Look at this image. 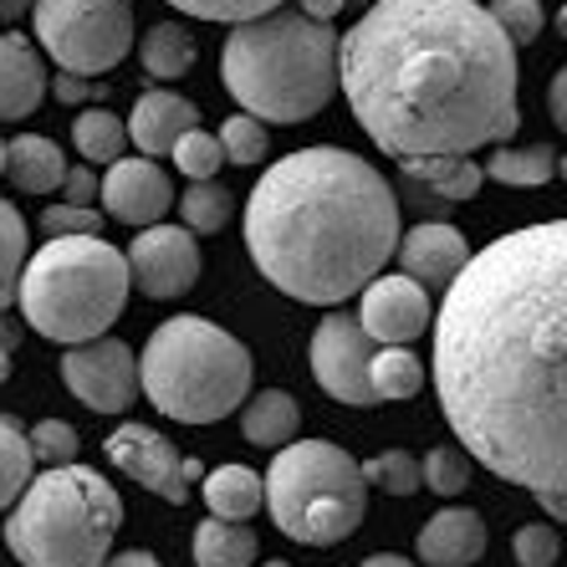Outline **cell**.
<instances>
[{
  "instance_id": "4316f807",
  "label": "cell",
  "mask_w": 567,
  "mask_h": 567,
  "mask_svg": "<svg viewBox=\"0 0 567 567\" xmlns=\"http://www.w3.org/2000/svg\"><path fill=\"white\" fill-rule=\"evenodd\" d=\"M420 383H424V363L410 353V348H399V343L373 348V358H369L373 399H414Z\"/></svg>"
},
{
  "instance_id": "ffe728a7",
  "label": "cell",
  "mask_w": 567,
  "mask_h": 567,
  "mask_svg": "<svg viewBox=\"0 0 567 567\" xmlns=\"http://www.w3.org/2000/svg\"><path fill=\"white\" fill-rule=\"evenodd\" d=\"M399 164H404V179L414 189L435 195L450 210L475 199V189L486 185V174H481V164L471 154H414V158H399Z\"/></svg>"
},
{
  "instance_id": "d6986e66",
  "label": "cell",
  "mask_w": 567,
  "mask_h": 567,
  "mask_svg": "<svg viewBox=\"0 0 567 567\" xmlns=\"http://www.w3.org/2000/svg\"><path fill=\"white\" fill-rule=\"evenodd\" d=\"M47 97V66L27 37H0V123L31 118Z\"/></svg>"
},
{
  "instance_id": "d6a6232c",
  "label": "cell",
  "mask_w": 567,
  "mask_h": 567,
  "mask_svg": "<svg viewBox=\"0 0 567 567\" xmlns=\"http://www.w3.org/2000/svg\"><path fill=\"white\" fill-rule=\"evenodd\" d=\"M266 148H271V138H266L261 118H251V113H236V118H225L220 128V154L225 164H240V169H251V164H261Z\"/></svg>"
},
{
  "instance_id": "3957f363",
  "label": "cell",
  "mask_w": 567,
  "mask_h": 567,
  "mask_svg": "<svg viewBox=\"0 0 567 567\" xmlns=\"http://www.w3.org/2000/svg\"><path fill=\"white\" fill-rule=\"evenodd\" d=\"M399 246V195L348 148H297L246 199V251L277 291L343 307Z\"/></svg>"
},
{
  "instance_id": "74e56055",
  "label": "cell",
  "mask_w": 567,
  "mask_h": 567,
  "mask_svg": "<svg viewBox=\"0 0 567 567\" xmlns=\"http://www.w3.org/2000/svg\"><path fill=\"white\" fill-rule=\"evenodd\" d=\"M174 11L195 16V21H225V27H236V21H256L266 11H281L287 0H169Z\"/></svg>"
},
{
  "instance_id": "83f0119b",
  "label": "cell",
  "mask_w": 567,
  "mask_h": 567,
  "mask_svg": "<svg viewBox=\"0 0 567 567\" xmlns=\"http://www.w3.org/2000/svg\"><path fill=\"white\" fill-rule=\"evenodd\" d=\"M72 138H78V154L87 158V164H113V158H123V148H128V128H123V118L107 113V107L78 113Z\"/></svg>"
},
{
  "instance_id": "9c48e42d",
  "label": "cell",
  "mask_w": 567,
  "mask_h": 567,
  "mask_svg": "<svg viewBox=\"0 0 567 567\" xmlns=\"http://www.w3.org/2000/svg\"><path fill=\"white\" fill-rule=\"evenodd\" d=\"M41 52L62 72L97 78L133 52V6L128 0H31Z\"/></svg>"
},
{
  "instance_id": "ac0fdd59",
  "label": "cell",
  "mask_w": 567,
  "mask_h": 567,
  "mask_svg": "<svg viewBox=\"0 0 567 567\" xmlns=\"http://www.w3.org/2000/svg\"><path fill=\"white\" fill-rule=\"evenodd\" d=\"M420 557L424 567H471L486 553V522L471 506H445L420 527Z\"/></svg>"
},
{
  "instance_id": "5b68a950",
  "label": "cell",
  "mask_w": 567,
  "mask_h": 567,
  "mask_svg": "<svg viewBox=\"0 0 567 567\" xmlns=\"http://www.w3.org/2000/svg\"><path fill=\"white\" fill-rule=\"evenodd\" d=\"M123 527V502L87 465H47L16 496L6 547L21 567H103Z\"/></svg>"
},
{
  "instance_id": "e575fe53",
  "label": "cell",
  "mask_w": 567,
  "mask_h": 567,
  "mask_svg": "<svg viewBox=\"0 0 567 567\" xmlns=\"http://www.w3.org/2000/svg\"><path fill=\"white\" fill-rule=\"evenodd\" d=\"M420 486H430L435 496H461V491L471 486V455H465V450H450V445L430 450L420 465Z\"/></svg>"
},
{
  "instance_id": "484cf974",
  "label": "cell",
  "mask_w": 567,
  "mask_h": 567,
  "mask_svg": "<svg viewBox=\"0 0 567 567\" xmlns=\"http://www.w3.org/2000/svg\"><path fill=\"white\" fill-rule=\"evenodd\" d=\"M138 56H144V72L154 82H174V78H185L189 66H195L199 52H195V37H189L179 21H158V27H148Z\"/></svg>"
},
{
  "instance_id": "d590c367",
  "label": "cell",
  "mask_w": 567,
  "mask_h": 567,
  "mask_svg": "<svg viewBox=\"0 0 567 567\" xmlns=\"http://www.w3.org/2000/svg\"><path fill=\"white\" fill-rule=\"evenodd\" d=\"M486 16L506 31V41H512V47H527V41H537L542 27H547L542 0H491Z\"/></svg>"
},
{
  "instance_id": "277c9868",
  "label": "cell",
  "mask_w": 567,
  "mask_h": 567,
  "mask_svg": "<svg viewBox=\"0 0 567 567\" xmlns=\"http://www.w3.org/2000/svg\"><path fill=\"white\" fill-rule=\"evenodd\" d=\"M220 78L261 123L317 118L338 93V31L287 6L236 21L220 47Z\"/></svg>"
},
{
  "instance_id": "8992f818",
  "label": "cell",
  "mask_w": 567,
  "mask_h": 567,
  "mask_svg": "<svg viewBox=\"0 0 567 567\" xmlns=\"http://www.w3.org/2000/svg\"><path fill=\"white\" fill-rule=\"evenodd\" d=\"M128 256L103 236L47 240L16 277V297L27 322L52 343L103 338L128 307Z\"/></svg>"
},
{
  "instance_id": "f6af8a7d",
  "label": "cell",
  "mask_w": 567,
  "mask_h": 567,
  "mask_svg": "<svg viewBox=\"0 0 567 567\" xmlns=\"http://www.w3.org/2000/svg\"><path fill=\"white\" fill-rule=\"evenodd\" d=\"M553 123H567V72L553 78Z\"/></svg>"
},
{
  "instance_id": "603a6c76",
  "label": "cell",
  "mask_w": 567,
  "mask_h": 567,
  "mask_svg": "<svg viewBox=\"0 0 567 567\" xmlns=\"http://www.w3.org/2000/svg\"><path fill=\"white\" fill-rule=\"evenodd\" d=\"M297 399L287 389H261V394H246V410H240V430L251 445H266V450H281L287 440H297Z\"/></svg>"
},
{
  "instance_id": "7bdbcfd3",
  "label": "cell",
  "mask_w": 567,
  "mask_h": 567,
  "mask_svg": "<svg viewBox=\"0 0 567 567\" xmlns=\"http://www.w3.org/2000/svg\"><path fill=\"white\" fill-rule=\"evenodd\" d=\"M343 6L348 0H302V16H312V21H332Z\"/></svg>"
},
{
  "instance_id": "ee69618b",
  "label": "cell",
  "mask_w": 567,
  "mask_h": 567,
  "mask_svg": "<svg viewBox=\"0 0 567 567\" xmlns=\"http://www.w3.org/2000/svg\"><path fill=\"white\" fill-rule=\"evenodd\" d=\"M103 567H158V557H154V553H138V547H133V553H118V557H107Z\"/></svg>"
},
{
  "instance_id": "7dc6e473",
  "label": "cell",
  "mask_w": 567,
  "mask_h": 567,
  "mask_svg": "<svg viewBox=\"0 0 567 567\" xmlns=\"http://www.w3.org/2000/svg\"><path fill=\"white\" fill-rule=\"evenodd\" d=\"M16 343H21V328H16V322H6V317H0V348H11V353H16Z\"/></svg>"
},
{
  "instance_id": "7a4b0ae2",
  "label": "cell",
  "mask_w": 567,
  "mask_h": 567,
  "mask_svg": "<svg viewBox=\"0 0 567 567\" xmlns=\"http://www.w3.org/2000/svg\"><path fill=\"white\" fill-rule=\"evenodd\" d=\"M516 47L481 0H369L338 37V82L394 158L475 154L522 128Z\"/></svg>"
},
{
  "instance_id": "6da1fadb",
  "label": "cell",
  "mask_w": 567,
  "mask_h": 567,
  "mask_svg": "<svg viewBox=\"0 0 567 567\" xmlns=\"http://www.w3.org/2000/svg\"><path fill=\"white\" fill-rule=\"evenodd\" d=\"M435 389L455 440L491 475L567 516V225L491 240L450 277Z\"/></svg>"
},
{
  "instance_id": "5bb4252c",
  "label": "cell",
  "mask_w": 567,
  "mask_h": 567,
  "mask_svg": "<svg viewBox=\"0 0 567 567\" xmlns=\"http://www.w3.org/2000/svg\"><path fill=\"white\" fill-rule=\"evenodd\" d=\"M430 317H435V307H430V291H424L414 277H404V271H399V277L379 271V277L363 287L358 328L369 332L379 348H383V343L410 348L414 338L430 328Z\"/></svg>"
},
{
  "instance_id": "1f68e13d",
  "label": "cell",
  "mask_w": 567,
  "mask_h": 567,
  "mask_svg": "<svg viewBox=\"0 0 567 567\" xmlns=\"http://www.w3.org/2000/svg\"><path fill=\"white\" fill-rule=\"evenodd\" d=\"M358 475H363L369 491H389V496H414L420 491V461L410 450H383V455L358 465Z\"/></svg>"
},
{
  "instance_id": "7402d4cb",
  "label": "cell",
  "mask_w": 567,
  "mask_h": 567,
  "mask_svg": "<svg viewBox=\"0 0 567 567\" xmlns=\"http://www.w3.org/2000/svg\"><path fill=\"white\" fill-rule=\"evenodd\" d=\"M199 496L210 506V516L220 522H251L261 512V475L251 465H220V471L199 475Z\"/></svg>"
},
{
  "instance_id": "c3c4849f",
  "label": "cell",
  "mask_w": 567,
  "mask_h": 567,
  "mask_svg": "<svg viewBox=\"0 0 567 567\" xmlns=\"http://www.w3.org/2000/svg\"><path fill=\"white\" fill-rule=\"evenodd\" d=\"M27 6H31V0H0V21H16Z\"/></svg>"
},
{
  "instance_id": "4dcf8cb0",
  "label": "cell",
  "mask_w": 567,
  "mask_h": 567,
  "mask_svg": "<svg viewBox=\"0 0 567 567\" xmlns=\"http://www.w3.org/2000/svg\"><path fill=\"white\" fill-rule=\"evenodd\" d=\"M27 266V220L11 199H0V307L16 302V277Z\"/></svg>"
},
{
  "instance_id": "b9f144b4",
  "label": "cell",
  "mask_w": 567,
  "mask_h": 567,
  "mask_svg": "<svg viewBox=\"0 0 567 567\" xmlns=\"http://www.w3.org/2000/svg\"><path fill=\"white\" fill-rule=\"evenodd\" d=\"M56 97H62V103H82V97H87V82H82L78 72H62V78H56Z\"/></svg>"
},
{
  "instance_id": "4fadbf2b",
  "label": "cell",
  "mask_w": 567,
  "mask_h": 567,
  "mask_svg": "<svg viewBox=\"0 0 567 567\" xmlns=\"http://www.w3.org/2000/svg\"><path fill=\"white\" fill-rule=\"evenodd\" d=\"M128 281H138L144 297L154 302H169V297H185L199 281V246L189 230L179 225H144L138 240L128 246Z\"/></svg>"
},
{
  "instance_id": "681fc988",
  "label": "cell",
  "mask_w": 567,
  "mask_h": 567,
  "mask_svg": "<svg viewBox=\"0 0 567 567\" xmlns=\"http://www.w3.org/2000/svg\"><path fill=\"white\" fill-rule=\"evenodd\" d=\"M11 379V348H0V383Z\"/></svg>"
},
{
  "instance_id": "816d5d0a",
  "label": "cell",
  "mask_w": 567,
  "mask_h": 567,
  "mask_svg": "<svg viewBox=\"0 0 567 567\" xmlns=\"http://www.w3.org/2000/svg\"><path fill=\"white\" fill-rule=\"evenodd\" d=\"M0 174H6V144H0Z\"/></svg>"
},
{
  "instance_id": "8fae6325",
  "label": "cell",
  "mask_w": 567,
  "mask_h": 567,
  "mask_svg": "<svg viewBox=\"0 0 567 567\" xmlns=\"http://www.w3.org/2000/svg\"><path fill=\"white\" fill-rule=\"evenodd\" d=\"M373 338L358 328V312H328L312 332V379L322 383V394L338 404H379L369 389V358Z\"/></svg>"
},
{
  "instance_id": "9a60e30c",
  "label": "cell",
  "mask_w": 567,
  "mask_h": 567,
  "mask_svg": "<svg viewBox=\"0 0 567 567\" xmlns=\"http://www.w3.org/2000/svg\"><path fill=\"white\" fill-rule=\"evenodd\" d=\"M174 205V179L164 164L144 154H123L107 164L103 174V210L113 215L118 225H133V230H144V225H158L169 215Z\"/></svg>"
},
{
  "instance_id": "836d02e7",
  "label": "cell",
  "mask_w": 567,
  "mask_h": 567,
  "mask_svg": "<svg viewBox=\"0 0 567 567\" xmlns=\"http://www.w3.org/2000/svg\"><path fill=\"white\" fill-rule=\"evenodd\" d=\"M169 158L179 164V174H189V179H215V174H220V164H225L220 138H215V133H205V128L179 133V138H174V148H169Z\"/></svg>"
},
{
  "instance_id": "f35d334b",
  "label": "cell",
  "mask_w": 567,
  "mask_h": 567,
  "mask_svg": "<svg viewBox=\"0 0 567 567\" xmlns=\"http://www.w3.org/2000/svg\"><path fill=\"white\" fill-rule=\"evenodd\" d=\"M41 230L47 240L56 236H103V215L93 205H47L41 210Z\"/></svg>"
},
{
  "instance_id": "8d00e7d4",
  "label": "cell",
  "mask_w": 567,
  "mask_h": 567,
  "mask_svg": "<svg viewBox=\"0 0 567 567\" xmlns=\"http://www.w3.org/2000/svg\"><path fill=\"white\" fill-rule=\"evenodd\" d=\"M27 445H31V461L41 465H72L82 450V435L66 420H41L37 430H27Z\"/></svg>"
},
{
  "instance_id": "44dd1931",
  "label": "cell",
  "mask_w": 567,
  "mask_h": 567,
  "mask_svg": "<svg viewBox=\"0 0 567 567\" xmlns=\"http://www.w3.org/2000/svg\"><path fill=\"white\" fill-rule=\"evenodd\" d=\"M6 174H11L16 189H27V195H52L66 174V154L52 138H41V133H21V138L6 144Z\"/></svg>"
},
{
  "instance_id": "e0dca14e",
  "label": "cell",
  "mask_w": 567,
  "mask_h": 567,
  "mask_svg": "<svg viewBox=\"0 0 567 567\" xmlns=\"http://www.w3.org/2000/svg\"><path fill=\"white\" fill-rule=\"evenodd\" d=\"M123 128H128V138L138 144V154L158 158V154H169L179 133L199 128V107L189 103V97L169 93V87H148V93L133 103V118L123 123Z\"/></svg>"
},
{
  "instance_id": "30bf717a",
  "label": "cell",
  "mask_w": 567,
  "mask_h": 567,
  "mask_svg": "<svg viewBox=\"0 0 567 567\" xmlns=\"http://www.w3.org/2000/svg\"><path fill=\"white\" fill-rule=\"evenodd\" d=\"M103 450L123 475H133L138 486H148L158 502H169V506H185L189 496H195L199 475H205V465H199L195 455H179V450L158 435V430H148V424H118Z\"/></svg>"
},
{
  "instance_id": "ba28073f",
  "label": "cell",
  "mask_w": 567,
  "mask_h": 567,
  "mask_svg": "<svg viewBox=\"0 0 567 567\" xmlns=\"http://www.w3.org/2000/svg\"><path fill=\"white\" fill-rule=\"evenodd\" d=\"M261 502L302 547H338L369 516V486L358 461L332 440H287L261 481Z\"/></svg>"
},
{
  "instance_id": "7c38bea8",
  "label": "cell",
  "mask_w": 567,
  "mask_h": 567,
  "mask_svg": "<svg viewBox=\"0 0 567 567\" xmlns=\"http://www.w3.org/2000/svg\"><path fill=\"white\" fill-rule=\"evenodd\" d=\"M62 383L97 414H123L138 399V358L118 338H87L62 358Z\"/></svg>"
},
{
  "instance_id": "bcb514c9",
  "label": "cell",
  "mask_w": 567,
  "mask_h": 567,
  "mask_svg": "<svg viewBox=\"0 0 567 567\" xmlns=\"http://www.w3.org/2000/svg\"><path fill=\"white\" fill-rule=\"evenodd\" d=\"M358 567H414L410 557H399V553H373V557H363Z\"/></svg>"
},
{
  "instance_id": "f546056e",
  "label": "cell",
  "mask_w": 567,
  "mask_h": 567,
  "mask_svg": "<svg viewBox=\"0 0 567 567\" xmlns=\"http://www.w3.org/2000/svg\"><path fill=\"white\" fill-rule=\"evenodd\" d=\"M230 189L215 185V179H195V185L185 189V199H179V215H185V230L189 236H210V230H220L225 220H230Z\"/></svg>"
},
{
  "instance_id": "2e32d148",
  "label": "cell",
  "mask_w": 567,
  "mask_h": 567,
  "mask_svg": "<svg viewBox=\"0 0 567 567\" xmlns=\"http://www.w3.org/2000/svg\"><path fill=\"white\" fill-rule=\"evenodd\" d=\"M394 256L404 266V277H414L430 291V287H450V277L465 266L471 246L450 220H420L414 230H399Z\"/></svg>"
},
{
  "instance_id": "f907efd6",
  "label": "cell",
  "mask_w": 567,
  "mask_h": 567,
  "mask_svg": "<svg viewBox=\"0 0 567 567\" xmlns=\"http://www.w3.org/2000/svg\"><path fill=\"white\" fill-rule=\"evenodd\" d=\"M261 567H291V563H287V557H271V563H261Z\"/></svg>"
},
{
  "instance_id": "d4e9b609",
  "label": "cell",
  "mask_w": 567,
  "mask_h": 567,
  "mask_svg": "<svg viewBox=\"0 0 567 567\" xmlns=\"http://www.w3.org/2000/svg\"><path fill=\"white\" fill-rule=\"evenodd\" d=\"M195 563L199 567H251L256 563V532L246 527V522L205 516L195 527Z\"/></svg>"
},
{
  "instance_id": "cb8c5ba5",
  "label": "cell",
  "mask_w": 567,
  "mask_h": 567,
  "mask_svg": "<svg viewBox=\"0 0 567 567\" xmlns=\"http://www.w3.org/2000/svg\"><path fill=\"white\" fill-rule=\"evenodd\" d=\"M486 179L506 189H537L547 179H557V148L547 144H527V148H512V144H496V154L481 164Z\"/></svg>"
},
{
  "instance_id": "f5cc1de1",
  "label": "cell",
  "mask_w": 567,
  "mask_h": 567,
  "mask_svg": "<svg viewBox=\"0 0 567 567\" xmlns=\"http://www.w3.org/2000/svg\"><path fill=\"white\" fill-rule=\"evenodd\" d=\"M348 6H369V0H348Z\"/></svg>"
},
{
  "instance_id": "f1b7e54d",
  "label": "cell",
  "mask_w": 567,
  "mask_h": 567,
  "mask_svg": "<svg viewBox=\"0 0 567 567\" xmlns=\"http://www.w3.org/2000/svg\"><path fill=\"white\" fill-rule=\"evenodd\" d=\"M31 465H37V461H31L27 430L0 414V512H6V506H16V496L27 491Z\"/></svg>"
},
{
  "instance_id": "52a82bcc",
  "label": "cell",
  "mask_w": 567,
  "mask_h": 567,
  "mask_svg": "<svg viewBox=\"0 0 567 567\" xmlns=\"http://www.w3.org/2000/svg\"><path fill=\"white\" fill-rule=\"evenodd\" d=\"M138 389L158 414L179 424H215L236 414L251 394V353L240 338L215 328L210 317L158 322L138 358Z\"/></svg>"
},
{
  "instance_id": "60d3db41",
  "label": "cell",
  "mask_w": 567,
  "mask_h": 567,
  "mask_svg": "<svg viewBox=\"0 0 567 567\" xmlns=\"http://www.w3.org/2000/svg\"><path fill=\"white\" fill-rule=\"evenodd\" d=\"M62 189H66V205H93V195H97V174H93V169H72V164H66Z\"/></svg>"
},
{
  "instance_id": "ab89813d",
  "label": "cell",
  "mask_w": 567,
  "mask_h": 567,
  "mask_svg": "<svg viewBox=\"0 0 567 567\" xmlns=\"http://www.w3.org/2000/svg\"><path fill=\"white\" fill-rule=\"evenodd\" d=\"M512 553L522 567H553L557 553H563V542H557V527H547V522H532V527L516 532Z\"/></svg>"
}]
</instances>
